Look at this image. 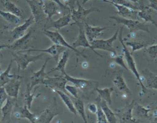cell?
Instances as JSON below:
<instances>
[{
  "label": "cell",
  "mask_w": 157,
  "mask_h": 123,
  "mask_svg": "<svg viewBox=\"0 0 157 123\" xmlns=\"http://www.w3.org/2000/svg\"><path fill=\"white\" fill-rule=\"evenodd\" d=\"M51 1H53V2H56V3L60 7V8L62 9H63L64 10L71 11V9H70L69 7L65 6L63 2H61V0H51Z\"/></svg>",
  "instance_id": "obj_44"
},
{
  "label": "cell",
  "mask_w": 157,
  "mask_h": 123,
  "mask_svg": "<svg viewBox=\"0 0 157 123\" xmlns=\"http://www.w3.org/2000/svg\"><path fill=\"white\" fill-rule=\"evenodd\" d=\"M155 111H153V122H157V111L156 110V109H154Z\"/></svg>",
  "instance_id": "obj_47"
},
{
  "label": "cell",
  "mask_w": 157,
  "mask_h": 123,
  "mask_svg": "<svg viewBox=\"0 0 157 123\" xmlns=\"http://www.w3.org/2000/svg\"><path fill=\"white\" fill-rule=\"evenodd\" d=\"M53 91H55L59 96V97L61 98V99L62 100V101H63L66 106L67 108L69 111L72 113H73L74 114L77 115V112L74 108L73 102L71 98V95L67 93H65L59 90H54Z\"/></svg>",
  "instance_id": "obj_29"
},
{
  "label": "cell",
  "mask_w": 157,
  "mask_h": 123,
  "mask_svg": "<svg viewBox=\"0 0 157 123\" xmlns=\"http://www.w3.org/2000/svg\"><path fill=\"white\" fill-rule=\"evenodd\" d=\"M124 26H122L120 28V30L119 29V36H118V38L119 39V41L123 47V55H124V58H125V60L126 61V63H127V65H128V68L129 70H131V71L134 74V75L135 76L136 79L138 81L140 87H141V92L139 93V95H140L141 96L143 95L144 94H145L147 92V88L145 87V86L144 85L143 82H142V79H141V76L136 68V63H135V61L132 57V54L131 52H130L129 51V50L128 49L126 44H124V39H123V36H122V34H123V28H124Z\"/></svg>",
  "instance_id": "obj_1"
},
{
  "label": "cell",
  "mask_w": 157,
  "mask_h": 123,
  "mask_svg": "<svg viewBox=\"0 0 157 123\" xmlns=\"http://www.w3.org/2000/svg\"><path fill=\"white\" fill-rule=\"evenodd\" d=\"M65 89L67 91V93H69L72 97H75V98H78V88L74 85H66L65 86Z\"/></svg>",
  "instance_id": "obj_41"
},
{
  "label": "cell",
  "mask_w": 157,
  "mask_h": 123,
  "mask_svg": "<svg viewBox=\"0 0 157 123\" xmlns=\"http://www.w3.org/2000/svg\"><path fill=\"white\" fill-rule=\"evenodd\" d=\"M0 16L2 17L6 21L12 24H18L20 22V18L17 15L7 11H3L1 9Z\"/></svg>",
  "instance_id": "obj_36"
},
{
  "label": "cell",
  "mask_w": 157,
  "mask_h": 123,
  "mask_svg": "<svg viewBox=\"0 0 157 123\" xmlns=\"http://www.w3.org/2000/svg\"><path fill=\"white\" fill-rule=\"evenodd\" d=\"M50 58H47L44 64L42 65L41 68L37 71L32 72L31 76V83H30V89L32 90L34 87L38 84H42V82L44 79L47 76V73L45 72V69L46 68L48 61Z\"/></svg>",
  "instance_id": "obj_20"
},
{
  "label": "cell",
  "mask_w": 157,
  "mask_h": 123,
  "mask_svg": "<svg viewBox=\"0 0 157 123\" xmlns=\"http://www.w3.org/2000/svg\"><path fill=\"white\" fill-rule=\"evenodd\" d=\"M156 62V63H157V62Z\"/></svg>",
  "instance_id": "obj_56"
},
{
  "label": "cell",
  "mask_w": 157,
  "mask_h": 123,
  "mask_svg": "<svg viewBox=\"0 0 157 123\" xmlns=\"http://www.w3.org/2000/svg\"><path fill=\"white\" fill-rule=\"evenodd\" d=\"M97 106H98V109L96 113V114L97 116L96 122L97 123H107V122H108L107 118L105 117V115L104 111H102V108H101L99 105L97 104Z\"/></svg>",
  "instance_id": "obj_37"
},
{
  "label": "cell",
  "mask_w": 157,
  "mask_h": 123,
  "mask_svg": "<svg viewBox=\"0 0 157 123\" xmlns=\"http://www.w3.org/2000/svg\"><path fill=\"white\" fill-rule=\"evenodd\" d=\"M107 26H93L86 23L84 25V29L86 36L90 42L94 40L97 37L103 34V31L109 28Z\"/></svg>",
  "instance_id": "obj_23"
},
{
  "label": "cell",
  "mask_w": 157,
  "mask_h": 123,
  "mask_svg": "<svg viewBox=\"0 0 157 123\" xmlns=\"http://www.w3.org/2000/svg\"><path fill=\"white\" fill-rule=\"evenodd\" d=\"M69 54L67 51H66V50L65 51H64L63 52L62 56L61 57V58L59 59V60L58 61V63L56 65V66L52 68L50 71L47 72V74L51 73L53 71H58L59 72L61 73V74L64 75L66 73V66L67 64V62L68 61L69 59Z\"/></svg>",
  "instance_id": "obj_28"
},
{
  "label": "cell",
  "mask_w": 157,
  "mask_h": 123,
  "mask_svg": "<svg viewBox=\"0 0 157 123\" xmlns=\"http://www.w3.org/2000/svg\"><path fill=\"white\" fill-rule=\"evenodd\" d=\"M98 93V97L104 100L109 105L112 104V98H111V93L114 91V87H106L104 89H99L96 87L95 90Z\"/></svg>",
  "instance_id": "obj_34"
},
{
  "label": "cell",
  "mask_w": 157,
  "mask_h": 123,
  "mask_svg": "<svg viewBox=\"0 0 157 123\" xmlns=\"http://www.w3.org/2000/svg\"><path fill=\"white\" fill-rule=\"evenodd\" d=\"M44 34L45 36H47L53 42V44L66 47V48H68V49L72 50V51H74L77 55H81L82 57H83L84 58L87 57L86 55H84L82 52H79L77 49L73 47L72 45H70L69 44H68L58 30L50 31L49 30L45 29L44 30Z\"/></svg>",
  "instance_id": "obj_6"
},
{
  "label": "cell",
  "mask_w": 157,
  "mask_h": 123,
  "mask_svg": "<svg viewBox=\"0 0 157 123\" xmlns=\"http://www.w3.org/2000/svg\"><path fill=\"white\" fill-rule=\"evenodd\" d=\"M0 66H1V65H0ZM0 69H1V66H0Z\"/></svg>",
  "instance_id": "obj_54"
},
{
  "label": "cell",
  "mask_w": 157,
  "mask_h": 123,
  "mask_svg": "<svg viewBox=\"0 0 157 123\" xmlns=\"http://www.w3.org/2000/svg\"><path fill=\"white\" fill-rule=\"evenodd\" d=\"M0 17H1V16H0Z\"/></svg>",
  "instance_id": "obj_57"
},
{
  "label": "cell",
  "mask_w": 157,
  "mask_h": 123,
  "mask_svg": "<svg viewBox=\"0 0 157 123\" xmlns=\"http://www.w3.org/2000/svg\"><path fill=\"white\" fill-rule=\"evenodd\" d=\"M71 20V14L70 12L61 17L56 20H53L52 19L51 20L46 22L45 26H47V28H54L56 30H59L62 28L70 25Z\"/></svg>",
  "instance_id": "obj_24"
},
{
  "label": "cell",
  "mask_w": 157,
  "mask_h": 123,
  "mask_svg": "<svg viewBox=\"0 0 157 123\" xmlns=\"http://www.w3.org/2000/svg\"><path fill=\"white\" fill-rule=\"evenodd\" d=\"M42 7L44 12L47 15L46 22L51 20L54 15H59L62 12L60 7L51 0H43Z\"/></svg>",
  "instance_id": "obj_19"
},
{
  "label": "cell",
  "mask_w": 157,
  "mask_h": 123,
  "mask_svg": "<svg viewBox=\"0 0 157 123\" xmlns=\"http://www.w3.org/2000/svg\"><path fill=\"white\" fill-rule=\"evenodd\" d=\"M150 4L148 5V7L151 8L157 11V0H148Z\"/></svg>",
  "instance_id": "obj_45"
},
{
  "label": "cell",
  "mask_w": 157,
  "mask_h": 123,
  "mask_svg": "<svg viewBox=\"0 0 157 123\" xmlns=\"http://www.w3.org/2000/svg\"><path fill=\"white\" fill-rule=\"evenodd\" d=\"M77 26L78 27V29H79L77 39H75V41H74V42H72V47L75 49H77L78 47H83L84 48H89L94 53H95L97 55H98L101 57H102V55L98 53L97 52H96V50H94L92 48L90 42H89V41L88 40V39L86 36L85 29H84V25H77Z\"/></svg>",
  "instance_id": "obj_12"
},
{
  "label": "cell",
  "mask_w": 157,
  "mask_h": 123,
  "mask_svg": "<svg viewBox=\"0 0 157 123\" xmlns=\"http://www.w3.org/2000/svg\"><path fill=\"white\" fill-rule=\"evenodd\" d=\"M21 77L20 76L15 75L14 77L4 86L5 91L9 97L17 99L21 85Z\"/></svg>",
  "instance_id": "obj_18"
},
{
  "label": "cell",
  "mask_w": 157,
  "mask_h": 123,
  "mask_svg": "<svg viewBox=\"0 0 157 123\" xmlns=\"http://www.w3.org/2000/svg\"><path fill=\"white\" fill-rule=\"evenodd\" d=\"M155 109H157V106H156V107H155Z\"/></svg>",
  "instance_id": "obj_52"
},
{
  "label": "cell",
  "mask_w": 157,
  "mask_h": 123,
  "mask_svg": "<svg viewBox=\"0 0 157 123\" xmlns=\"http://www.w3.org/2000/svg\"><path fill=\"white\" fill-rule=\"evenodd\" d=\"M33 31V29H31L24 36L16 39L13 44L9 45L8 49L13 50H24L27 49L28 47H28V45L32 39Z\"/></svg>",
  "instance_id": "obj_15"
},
{
  "label": "cell",
  "mask_w": 157,
  "mask_h": 123,
  "mask_svg": "<svg viewBox=\"0 0 157 123\" xmlns=\"http://www.w3.org/2000/svg\"><path fill=\"white\" fill-rule=\"evenodd\" d=\"M31 89H30V84H27L26 91L24 93V101L25 102V105L27 106V107L29 109L31 108V105L34 98L40 95V93L37 95H36L34 93H31Z\"/></svg>",
  "instance_id": "obj_35"
},
{
  "label": "cell",
  "mask_w": 157,
  "mask_h": 123,
  "mask_svg": "<svg viewBox=\"0 0 157 123\" xmlns=\"http://www.w3.org/2000/svg\"><path fill=\"white\" fill-rule=\"evenodd\" d=\"M12 115L17 119L25 118L27 119L32 123H36L37 119V116L34 113H31L26 105L20 106L18 105L17 102L15 103L13 108Z\"/></svg>",
  "instance_id": "obj_11"
},
{
  "label": "cell",
  "mask_w": 157,
  "mask_h": 123,
  "mask_svg": "<svg viewBox=\"0 0 157 123\" xmlns=\"http://www.w3.org/2000/svg\"><path fill=\"white\" fill-rule=\"evenodd\" d=\"M96 103L99 105L102 111H104L105 117L107 118V122L109 123H116L117 122V119L115 113L109 107L107 103L103 99L97 97L95 99Z\"/></svg>",
  "instance_id": "obj_25"
},
{
  "label": "cell",
  "mask_w": 157,
  "mask_h": 123,
  "mask_svg": "<svg viewBox=\"0 0 157 123\" xmlns=\"http://www.w3.org/2000/svg\"><path fill=\"white\" fill-rule=\"evenodd\" d=\"M76 3L78 7L77 10H75L74 7L71 8V19L74 22V23L70 24L71 25H85L86 23V17L88 14L94 12H100V10L96 7H91L90 9H85L78 2L76 1Z\"/></svg>",
  "instance_id": "obj_4"
},
{
  "label": "cell",
  "mask_w": 157,
  "mask_h": 123,
  "mask_svg": "<svg viewBox=\"0 0 157 123\" xmlns=\"http://www.w3.org/2000/svg\"><path fill=\"white\" fill-rule=\"evenodd\" d=\"M17 103V99L10 97H8L6 104L1 108L2 113V122H10V115L12 113L13 108Z\"/></svg>",
  "instance_id": "obj_22"
},
{
  "label": "cell",
  "mask_w": 157,
  "mask_h": 123,
  "mask_svg": "<svg viewBox=\"0 0 157 123\" xmlns=\"http://www.w3.org/2000/svg\"><path fill=\"white\" fill-rule=\"evenodd\" d=\"M13 62V60L12 58L10 62L5 71L0 73V87H4L7 82H9L13 77L15 76V74H10V70L12 69V66Z\"/></svg>",
  "instance_id": "obj_31"
},
{
  "label": "cell",
  "mask_w": 157,
  "mask_h": 123,
  "mask_svg": "<svg viewBox=\"0 0 157 123\" xmlns=\"http://www.w3.org/2000/svg\"><path fill=\"white\" fill-rule=\"evenodd\" d=\"M88 1H90V0H82V5H83V4H85L86 2H87Z\"/></svg>",
  "instance_id": "obj_50"
},
{
  "label": "cell",
  "mask_w": 157,
  "mask_h": 123,
  "mask_svg": "<svg viewBox=\"0 0 157 123\" xmlns=\"http://www.w3.org/2000/svg\"><path fill=\"white\" fill-rule=\"evenodd\" d=\"M67 81L64 77V75H58L55 76L53 77H49L47 76L43 82L42 84H44L47 87L54 90H59L63 91L65 93H67V91L65 89V86Z\"/></svg>",
  "instance_id": "obj_9"
},
{
  "label": "cell",
  "mask_w": 157,
  "mask_h": 123,
  "mask_svg": "<svg viewBox=\"0 0 157 123\" xmlns=\"http://www.w3.org/2000/svg\"><path fill=\"white\" fill-rule=\"evenodd\" d=\"M39 1L40 2H42V1H43V0H39Z\"/></svg>",
  "instance_id": "obj_51"
},
{
  "label": "cell",
  "mask_w": 157,
  "mask_h": 123,
  "mask_svg": "<svg viewBox=\"0 0 157 123\" xmlns=\"http://www.w3.org/2000/svg\"><path fill=\"white\" fill-rule=\"evenodd\" d=\"M2 31V30H0V32H1V31Z\"/></svg>",
  "instance_id": "obj_53"
},
{
  "label": "cell",
  "mask_w": 157,
  "mask_h": 123,
  "mask_svg": "<svg viewBox=\"0 0 157 123\" xmlns=\"http://www.w3.org/2000/svg\"><path fill=\"white\" fill-rule=\"evenodd\" d=\"M59 114L57 108V103L55 98L51 105L45 109L39 116H37L36 122L37 123H50L53 119Z\"/></svg>",
  "instance_id": "obj_10"
},
{
  "label": "cell",
  "mask_w": 157,
  "mask_h": 123,
  "mask_svg": "<svg viewBox=\"0 0 157 123\" xmlns=\"http://www.w3.org/2000/svg\"><path fill=\"white\" fill-rule=\"evenodd\" d=\"M71 98L72 99V101L73 102L74 108L75 110L77 111V113L80 116V117L83 119L84 122L86 123L87 122V119H86V116L85 113V106L83 101L78 98H75L72 96H71Z\"/></svg>",
  "instance_id": "obj_33"
},
{
  "label": "cell",
  "mask_w": 157,
  "mask_h": 123,
  "mask_svg": "<svg viewBox=\"0 0 157 123\" xmlns=\"http://www.w3.org/2000/svg\"><path fill=\"white\" fill-rule=\"evenodd\" d=\"M34 22V19L33 15H31L29 18H26L25 21V22L20 25H18L16 27H15L12 31H11V34L12 38L15 40L22 37L23 36L25 35V32L28 30V28Z\"/></svg>",
  "instance_id": "obj_21"
},
{
  "label": "cell",
  "mask_w": 157,
  "mask_h": 123,
  "mask_svg": "<svg viewBox=\"0 0 157 123\" xmlns=\"http://www.w3.org/2000/svg\"><path fill=\"white\" fill-rule=\"evenodd\" d=\"M1 2L4 7V8L19 18H23L24 17V13L23 10L18 7L15 3L9 0H1Z\"/></svg>",
  "instance_id": "obj_27"
},
{
  "label": "cell",
  "mask_w": 157,
  "mask_h": 123,
  "mask_svg": "<svg viewBox=\"0 0 157 123\" xmlns=\"http://www.w3.org/2000/svg\"><path fill=\"white\" fill-rule=\"evenodd\" d=\"M145 51L151 58H156L157 57V44L148 46L145 49Z\"/></svg>",
  "instance_id": "obj_40"
},
{
  "label": "cell",
  "mask_w": 157,
  "mask_h": 123,
  "mask_svg": "<svg viewBox=\"0 0 157 123\" xmlns=\"http://www.w3.org/2000/svg\"><path fill=\"white\" fill-rule=\"evenodd\" d=\"M141 73L146 81L145 87L157 90V74L153 73L148 69L142 70Z\"/></svg>",
  "instance_id": "obj_26"
},
{
  "label": "cell",
  "mask_w": 157,
  "mask_h": 123,
  "mask_svg": "<svg viewBox=\"0 0 157 123\" xmlns=\"http://www.w3.org/2000/svg\"><path fill=\"white\" fill-rule=\"evenodd\" d=\"M112 60L115 63H117L119 66H121L126 70H127V71L129 70L128 68V66H126V65H125V63L124 62V55H123V52L120 55H117V56L113 57Z\"/></svg>",
  "instance_id": "obj_39"
},
{
  "label": "cell",
  "mask_w": 157,
  "mask_h": 123,
  "mask_svg": "<svg viewBox=\"0 0 157 123\" xmlns=\"http://www.w3.org/2000/svg\"><path fill=\"white\" fill-rule=\"evenodd\" d=\"M119 33V29H117L113 35L107 39H94L90 42L92 48L95 50L96 49L106 50L109 52L112 55V58L117 55V51L113 47V44L117 39Z\"/></svg>",
  "instance_id": "obj_5"
},
{
  "label": "cell",
  "mask_w": 157,
  "mask_h": 123,
  "mask_svg": "<svg viewBox=\"0 0 157 123\" xmlns=\"http://www.w3.org/2000/svg\"><path fill=\"white\" fill-rule=\"evenodd\" d=\"M153 109L152 108L145 107L135 101L132 109V114L140 118H150L148 113Z\"/></svg>",
  "instance_id": "obj_30"
},
{
  "label": "cell",
  "mask_w": 157,
  "mask_h": 123,
  "mask_svg": "<svg viewBox=\"0 0 157 123\" xmlns=\"http://www.w3.org/2000/svg\"><path fill=\"white\" fill-rule=\"evenodd\" d=\"M126 1H128L132 2L134 3V4H136V3H137V2L139 1V0H126Z\"/></svg>",
  "instance_id": "obj_49"
},
{
  "label": "cell",
  "mask_w": 157,
  "mask_h": 123,
  "mask_svg": "<svg viewBox=\"0 0 157 123\" xmlns=\"http://www.w3.org/2000/svg\"><path fill=\"white\" fill-rule=\"evenodd\" d=\"M105 2H108L111 4L113 6H115L117 9V14L121 17H124L126 18L134 19V20H139V17L137 15L138 10H134L133 9L128 7L126 6L117 4L114 2H112L109 0H101Z\"/></svg>",
  "instance_id": "obj_14"
},
{
  "label": "cell",
  "mask_w": 157,
  "mask_h": 123,
  "mask_svg": "<svg viewBox=\"0 0 157 123\" xmlns=\"http://www.w3.org/2000/svg\"><path fill=\"white\" fill-rule=\"evenodd\" d=\"M150 42L142 40V39H134L131 40L127 42H124V44L126 46H128L129 47H131L132 49L131 54H132L134 52L140 50L143 48H145L147 47L149 44H150Z\"/></svg>",
  "instance_id": "obj_32"
},
{
  "label": "cell",
  "mask_w": 157,
  "mask_h": 123,
  "mask_svg": "<svg viewBox=\"0 0 157 123\" xmlns=\"http://www.w3.org/2000/svg\"><path fill=\"white\" fill-rule=\"evenodd\" d=\"M110 18L114 20L118 24H121L126 26L131 33H135L138 31H143L150 33L149 25L145 22H141L138 20L126 18L118 16H110Z\"/></svg>",
  "instance_id": "obj_3"
},
{
  "label": "cell",
  "mask_w": 157,
  "mask_h": 123,
  "mask_svg": "<svg viewBox=\"0 0 157 123\" xmlns=\"http://www.w3.org/2000/svg\"><path fill=\"white\" fill-rule=\"evenodd\" d=\"M156 39H157V36H156Z\"/></svg>",
  "instance_id": "obj_55"
},
{
  "label": "cell",
  "mask_w": 157,
  "mask_h": 123,
  "mask_svg": "<svg viewBox=\"0 0 157 123\" xmlns=\"http://www.w3.org/2000/svg\"><path fill=\"white\" fill-rule=\"evenodd\" d=\"M112 2H114L115 4H120V5H123L124 6H126L128 7L133 9L134 10H139V7L137 6L136 4H133L132 2H130V1H126V0H109Z\"/></svg>",
  "instance_id": "obj_38"
},
{
  "label": "cell",
  "mask_w": 157,
  "mask_h": 123,
  "mask_svg": "<svg viewBox=\"0 0 157 123\" xmlns=\"http://www.w3.org/2000/svg\"><path fill=\"white\" fill-rule=\"evenodd\" d=\"M75 1L76 0H62V2L65 6L69 7L71 9L72 7H74L73 4Z\"/></svg>",
  "instance_id": "obj_46"
},
{
  "label": "cell",
  "mask_w": 157,
  "mask_h": 123,
  "mask_svg": "<svg viewBox=\"0 0 157 123\" xmlns=\"http://www.w3.org/2000/svg\"><path fill=\"white\" fill-rule=\"evenodd\" d=\"M12 58L15 61L18 66V71L20 69H25L28 65L31 62H36L39 60H41L44 55V54H40L39 55H33L30 54V52L24 53L19 50H15V52H11Z\"/></svg>",
  "instance_id": "obj_2"
},
{
  "label": "cell",
  "mask_w": 157,
  "mask_h": 123,
  "mask_svg": "<svg viewBox=\"0 0 157 123\" xmlns=\"http://www.w3.org/2000/svg\"><path fill=\"white\" fill-rule=\"evenodd\" d=\"M8 97L9 96L5 91L4 87H0V109L3 106V103L5 102V101H6Z\"/></svg>",
  "instance_id": "obj_42"
},
{
  "label": "cell",
  "mask_w": 157,
  "mask_h": 123,
  "mask_svg": "<svg viewBox=\"0 0 157 123\" xmlns=\"http://www.w3.org/2000/svg\"><path fill=\"white\" fill-rule=\"evenodd\" d=\"M112 82L115 87L121 92L124 93L127 96L131 95V91L126 84L123 77V70H118L115 71L112 74Z\"/></svg>",
  "instance_id": "obj_13"
},
{
  "label": "cell",
  "mask_w": 157,
  "mask_h": 123,
  "mask_svg": "<svg viewBox=\"0 0 157 123\" xmlns=\"http://www.w3.org/2000/svg\"><path fill=\"white\" fill-rule=\"evenodd\" d=\"M66 47L60 46V45H57L55 44H53L50 47L46 49H28L26 50H19L21 52H45L47 54H49L50 55H52V58H54L56 62H58V59H59V56L61 54H62L64 51L66 50Z\"/></svg>",
  "instance_id": "obj_16"
},
{
  "label": "cell",
  "mask_w": 157,
  "mask_h": 123,
  "mask_svg": "<svg viewBox=\"0 0 157 123\" xmlns=\"http://www.w3.org/2000/svg\"><path fill=\"white\" fill-rule=\"evenodd\" d=\"M28 4L31 12L32 15L34 17V22L36 23H39L42 21V20L45 17L42 2L37 1L36 0H25Z\"/></svg>",
  "instance_id": "obj_17"
},
{
  "label": "cell",
  "mask_w": 157,
  "mask_h": 123,
  "mask_svg": "<svg viewBox=\"0 0 157 123\" xmlns=\"http://www.w3.org/2000/svg\"><path fill=\"white\" fill-rule=\"evenodd\" d=\"M135 100H132L130 103H127L124 107L115 109L116 117H118L121 122H136L137 120L133 117L132 109Z\"/></svg>",
  "instance_id": "obj_8"
},
{
  "label": "cell",
  "mask_w": 157,
  "mask_h": 123,
  "mask_svg": "<svg viewBox=\"0 0 157 123\" xmlns=\"http://www.w3.org/2000/svg\"><path fill=\"white\" fill-rule=\"evenodd\" d=\"M64 76L66 79L67 82L69 81L72 83L78 89L83 92L94 90L96 87H97L98 85V82H97V81L74 77L69 76L66 73L64 74Z\"/></svg>",
  "instance_id": "obj_7"
},
{
  "label": "cell",
  "mask_w": 157,
  "mask_h": 123,
  "mask_svg": "<svg viewBox=\"0 0 157 123\" xmlns=\"http://www.w3.org/2000/svg\"><path fill=\"white\" fill-rule=\"evenodd\" d=\"M86 108L90 113L93 114H96L98 109V106L96 103H90L87 105Z\"/></svg>",
  "instance_id": "obj_43"
},
{
  "label": "cell",
  "mask_w": 157,
  "mask_h": 123,
  "mask_svg": "<svg viewBox=\"0 0 157 123\" xmlns=\"http://www.w3.org/2000/svg\"><path fill=\"white\" fill-rule=\"evenodd\" d=\"M9 45L7 44H0V50L2 49H4L6 48H9Z\"/></svg>",
  "instance_id": "obj_48"
}]
</instances>
